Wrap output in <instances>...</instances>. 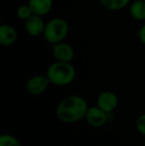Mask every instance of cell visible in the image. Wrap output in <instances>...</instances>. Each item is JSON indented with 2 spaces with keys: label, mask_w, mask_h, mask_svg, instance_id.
Listing matches in <instances>:
<instances>
[{
  "label": "cell",
  "mask_w": 145,
  "mask_h": 146,
  "mask_svg": "<svg viewBox=\"0 0 145 146\" xmlns=\"http://www.w3.org/2000/svg\"><path fill=\"white\" fill-rule=\"evenodd\" d=\"M97 106L107 113L112 112L118 106V96L111 90H105L99 94Z\"/></svg>",
  "instance_id": "obj_8"
},
{
  "label": "cell",
  "mask_w": 145,
  "mask_h": 146,
  "mask_svg": "<svg viewBox=\"0 0 145 146\" xmlns=\"http://www.w3.org/2000/svg\"><path fill=\"white\" fill-rule=\"evenodd\" d=\"M129 14L136 21H145V1L133 0L129 4Z\"/></svg>",
  "instance_id": "obj_11"
},
{
  "label": "cell",
  "mask_w": 145,
  "mask_h": 146,
  "mask_svg": "<svg viewBox=\"0 0 145 146\" xmlns=\"http://www.w3.org/2000/svg\"><path fill=\"white\" fill-rule=\"evenodd\" d=\"M52 55L55 61L72 63L75 58V50L73 46L65 41L52 45Z\"/></svg>",
  "instance_id": "obj_5"
},
{
  "label": "cell",
  "mask_w": 145,
  "mask_h": 146,
  "mask_svg": "<svg viewBox=\"0 0 145 146\" xmlns=\"http://www.w3.org/2000/svg\"><path fill=\"white\" fill-rule=\"evenodd\" d=\"M101 5L109 11H118L127 7L131 0H99Z\"/></svg>",
  "instance_id": "obj_12"
},
{
  "label": "cell",
  "mask_w": 145,
  "mask_h": 146,
  "mask_svg": "<svg viewBox=\"0 0 145 146\" xmlns=\"http://www.w3.org/2000/svg\"><path fill=\"white\" fill-rule=\"evenodd\" d=\"M33 13L40 16H45L51 12L53 8V0H28Z\"/></svg>",
  "instance_id": "obj_10"
},
{
  "label": "cell",
  "mask_w": 145,
  "mask_h": 146,
  "mask_svg": "<svg viewBox=\"0 0 145 146\" xmlns=\"http://www.w3.org/2000/svg\"><path fill=\"white\" fill-rule=\"evenodd\" d=\"M49 85L50 81L46 75H35L28 80L26 84V90L30 96H38L48 90Z\"/></svg>",
  "instance_id": "obj_4"
},
{
  "label": "cell",
  "mask_w": 145,
  "mask_h": 146,
  "mask_svg": "<svg viewBox=\"0 0 145 146\" xmlns=\"http://www.w3.org/2000/svg\"><path fill=\"white\" fill-rule=\"evenodd\" d=\"M135 127L140 134H142L145 136V112L144 113H141L137 118H136Z\"/></svg>",
  "instance_id": "obj_15"
},
{
  "label": "cell",
  "mask_w": 145,
  "mask_h": 146,
  "mask_svg": "<svg viewBox=\"0 0 145 146\" xmlns=\"http://www.w3.org/2000/svg\"><path fill=\"white\" fill-rule=\"evenodd\" d=\"M89 108L85 98L79 94H72L59 102L56 108V115L63 123H75L85 118Z\"/></svg>",
  "instance_id": "obj_1"
},
{
  "label": "cell",
  "mask_w": 145,
  "mask_h": 146,
  "mask_svg": "<svg viewBox=\"0 0 145 146\" xmlns=\"http://www.w3.org/2000/svg\"><path fill=\"white\" fill-rule=\"evenodd\" d=\"M16 14H17V17L19 18L20 20H27L29 17H31L33 15V10H32L31 6L29 5V3L27 4H22L16 10Z\"/></svg>",
  "instance_id": "obj_13"
},
{
  "label": "cell",
  "mask_w": 145,
  "mask_h": 146,
  "mask_svg": "<svg viewBox=\"0 0 145 146\" xmlns=\"http://www.w3.org/2000/svg\"><path fill=\"white\" fill-rule=\"evenodd\" d=\"M75 75L77 72L72 63L59 61L51 64L46 72L50 84L56 87H65L72 84L75 79Z\"/></svg>",
  "instance_id": "obj_2"
},
{
  "label": "cell",
  "mask_w": 145,
  "mask_h": 146,
  "mask_svg": "<svg viewBox=\"0 0 145 146\" xmlns=\"http://www.w3.org/2000/svg\"><path fill=\"white\" fill-rule=\"evenodd\" d=\"M85 119L89 126L95 127V128H101L107 124L109 120V113L97 106H89Z\"/></svg>",
  "instance_id": "obj_6"
},
{
  "label": "cell",
  "mask_w": 145,
  "mask_h": 146,
  "mask_svg": "<svg viewBox=\"0 0 145 146\" xmlns=\"http://www.w3.org/2000/svg\"><path fill=\"white\" fill-rule=\"evenodd\" d=\"M143 146H145V141H144V144H143Z\"/></svg>",
  "instance_id": "obj_17"
},
{
  "label": "cell",
  "mask_w": 145,
  "mask_h": 146,
  "mask_svg": "<svg viewBox=\"0 0 145 146\" xmlns=\"http://www.w3.org/2000/svg\"><path fill=\"white\" fill-rule=\"evenodd\" d=\"M70 32L69 23L61 17H56L49 20L45 26L43 37L51 45L65 41Z\"/></svg>",
  "instance_id": "obj_3"
},
{
  "label": "cell",
  "mask_w": 145,
  "mask_h": 146,
  "mask_svg": "<svg viewBox=\"0 0 145 146\" xmlns=\"http://www.w3.org/2000/svg\"><path fill=\"white\" fill-rule=\"evenodd\" d=\"M136 36H137L138 40L142 43L143 45H145V21L143 23V25L138 29V31L136 32Z\"/></svg>",
  "instance_id": "obj_16"
},
{
  "label": "cell",
  "mask_w": 145,
  "mask_h": 146,
  "mask_svg": "<svg viewBox=\"0 0 145 146\" xmlns=\"http://www.w3.org/2000/svg\"><path fill=\"white\" fill-rule=\"evenodd\" d=\"M141 1H145V0H141Z\"/></svg>",
  "instance_id": "obj_18"
},
{
  "label": "cell",
  "mask_w": 145,
  "mask_h": 146,
  "mask_svg": "<svg viewBox=\"0 0 145 146\" xmlns=\"http://www.w3.org/2000/svg\"><path fill=\"white\" fill-rule=\"evenodd\" d=\"M17 30L10 24H2L0 27V45L10 47L17 41Z\"/></svg>",
  "instance_id": "obj_9"
},
{
  "label": "cell",
  "mask_w": 145,
  "mask_h": 146,
  "mask_svg": "<svg viewBox=\"0 0 145 146\" xmlns=\"http://www.w3.org/2000/svg\"><path fill=\"white\" fill-rule=\"evenodd\" d=\"M46 23L43 20V17L37 14H33L31 17L24 21V28L29 36L40 37L43 36L45 31Z\"/></svg>",
  "instance_id": "obj_7"
},
{
  "label": "cell",
  "mask_w": 145,
  "mask_h": 146,
  "mask_svg": "<svg viewBox=\"0 0 145 146\" xmlns=\"http://www.w3.org/2000/svg\"><path fill=\"white\" fill-rule=\"evenodd\" d=\"M0 146H21V143L15 136L5 133L0 136Z\"/></svg>",
  "instance_id": "obj_14"
}]
</instances>
